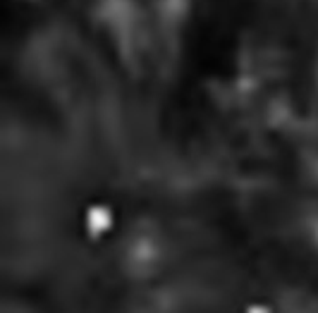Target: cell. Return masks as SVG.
Here are the masks:
<instances>
[{"label": "cell", "mask_w": 318, "mask_h": 313, "mask_svg": "<svg viewBox=\"0 0 318 313\" xmlns=\"http://www.w3.org/2000/svg\"><path fill=\"white\" fill-rule=\"evenodd\" d=\"M125 253H141V251H125ZM151 256H165V253H151ZM175 258H187V256H175ZM196 261H206V258H196ZM220 263V261H215Z\"/></svg>", "instance_id": "6da1fadb"}]
</instances>
